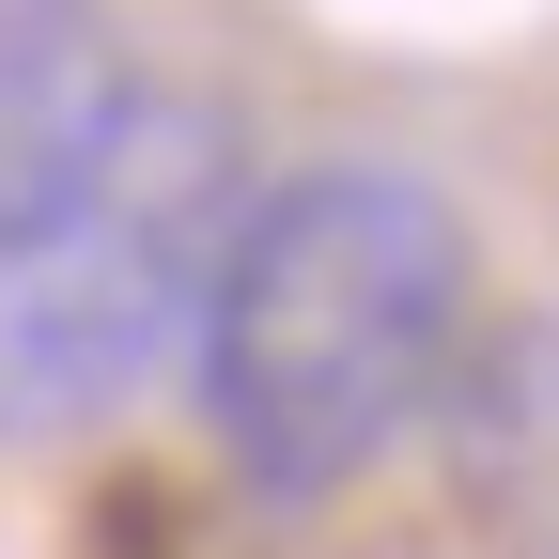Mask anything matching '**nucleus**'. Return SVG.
Segmentation results:
<instances>
[{
  "label": "nucleus",
  "instance_id": "f257e3e1",
  "mask_svg": "<svg viewBox=\"0 0 559 559\" xmlns=\"http://www.w3.org/2000/svg\"><path fill=\"white\" fill-rule=\"evenodd\" d=\"M466 358V218L389 156H326L296 187H249V234L202 311V419L264 498L373 481Z\"/></svg>",
  "mask_w": 559,
  "mask_h": 559
},
{
  "label": "nucleus",
  "instance_id": "f03ea898",
  "mask_svg": "<svg viewBox=\"0 0 559 559\" xmlns=\"http://www.w3.org/2000/svg\"><path fill=\"white\" fill-rule=\"evenodd\" d=\"M234 234H249L234 109L140 79L94 171L0 249V436H79V419L140 404L171 358H202Z\"/></svg>",
  "mask_w": 559,
  "mask_h": 559
},
{
  "label": "nucleus",
  "instance_id": "7ed1b4c3",
  "mask_svg": "<svg viewBox=\"0 0 559 559\" xmlns=\"http://www.w3.org/2000/svg\"><path fill=\"white\" fill-rule=\"evenodd\" d=\"M124 94H140V62L109 32V0H0V249L94 171Z\"/></svg>",
  "mask_w": 559,
  "mask_h": 559
}]
</instances>
